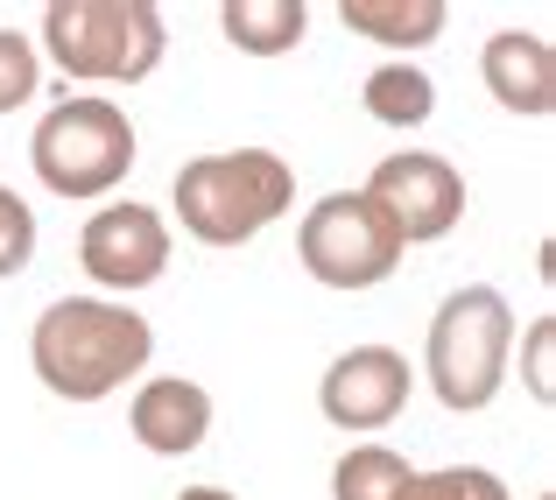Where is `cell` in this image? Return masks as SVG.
Returning a JSON list of instances; mask_svg holds the SVG:
<instances>
[{"instance_id": "obj_3", "label": "cell", "mask_w": 556, "mask_h": 500, "mask_svg": "<svg viewBox=\"0 0 556 500\" xmlns=\"http://www.w3.org/2000/svg\"><path fill=\"white\" fill-rule=\"evenodd\" d=\"M42 50L56 71L92 85H141L169 50V22L155 0H50Z\"/></svg>"}, {"instance_id": "obj_4", "label": "cell", "mask_w": 556, "mask_h": 500, "mask_svg": "<svg viewBox=\"0 0 556 500\" xmlns=\"http://www.w3.org/2000/svg\"><path fill=\"white\" fill-rule=\"evenodd\" d=\"M507 346H515V311H507V297L493 283L444 297V311L430 317V346H422L437 402L458 409V416L486 409L507 380Z\"/></svg>"}, {"instance_id": "obj_10", "label": "cell", "mask_w": 556, "mask_h": 500, "mask_svg": "<svg viewBox=\"0 0 556 500\" xmlns=\"http://www.w3.org/2000/svg\"><path fill=\"white\" fill-rule=\"evenodd\" d=\"M127 430H135V445L155 451V459H190V451L212 437V395L184 374H163L127 402Z\"/></svg>"}, {"instance_id": "obj_5", "label": "cell", "mask_w": 556, "mask_h": 500, "mask_svg": "<svg viewBox=\"0 0 556 500\" xmlns=\"http://www.w3.org/2000/svg\"><path fill=\"white\" fill-rule=\"evenodd\" d=\"M135 121L113 99H56L28 135V163L56 198H106L135 170Z\"/></svg>"}, {"instance_id": "obj_20", "label": "cell", "mask_w": 556, "mask_h": 500, "mask_svg": "<svg viewBox=\"0 0 556 500\" xmlns=\"http://www.w3.org/2000/svg\"><path fill=\"white\" fill-rule=\"evenodd\" d=\"M177 500H232V493H226V487H184Z\"/></svg>"}, {"instance_id": "obj_1", "label": "cell", "mask_w": 556, "mask_h": 500, "mask_svg": "<svg viewBox=\"0 0 556 500\" xmlns=\"http://www.w3.org/2000/svg\"><path fill=\"white\" fill-rule=\"evenodd\" d=\"M149 352H155V325L135 303H106V297H64L28 332L36 380L64 402H106L113 388H127L149 366Z\"/></svg>"}, {"instance_id": "obj_21", "label": "cell", "mask_w": 556, "mask_h": 500, "mask_svg": "<svg viewBox=\"0 0 556 500\" xmlns=\"http://www.w3.org/2000/svg\"><path fill=\"white\" fill-rule=\"evenodd\" d=\"M543 500H549V493H543Z\"/></svg>"}, {"instance_id": "obj_18", "label": "cell", "mask_w": 556, "mask_h": 500, "mask_svg": "<svg viewBox=\"0 0 556 500\" xmlns=\"http://www.w3.org/2000/svg\"><path fill=\"white\" fill-rule=\"evenodd\" d=\"M28 261H36V212L14 190H0V283H14Z\"/></svg>"}, {"instance_id": "obj_11", "label": "cell", "mask_w": 556, "mask_h": 500, "mask_svg": "<svg viewBox=\"0 0 556 500\" xmlns=\"http://www.w3.org/2000/svg\"><path fill=\"white\" fill-rule=\"evenodd\" d=\"M479 78H486V92L501 99L507 113H521V121H543L556 107V50L543 36H529V28H501V36H486V50H479Z\"/></svg>"}, {"instance_id": "obj_15", "label": "cell", "mask_w": 556, "mask_h": 500, "mask_svg": "<svg viewBox=\"0 0 556 500\" xmlns=\"http://www.w3.org/2000/svg\"><path fill=\"white\" fill-rule=\"evenodd\" d=\"M416 465L388 445H353L339 465H331V500H402Z\"/></svg>"}, {"instance_id": "obj_14", "label": "cell", "mask_w": 556, "mask_h": 500, "mask_svg": "<svg viewBox=\"0 0 556 500\" xmlns=\"http://www.w3.org/2000/svg\"><path fill=\"white\" fill-rule=\"evenodd\" d=\"M359 107H367L380 127H422L437 113V85H430V71H416L408 57H394V64H374L367 71Z\"/></svg>"}, {"instance_id": "obj_2", "label": "cell", "mask_w": 556, "mask_h": 500, "mask_svg": "<svg viewBox=\"0 0 556 500\" xmlns=\"http://www.w3.org/2000/svg\"><path fill=\"white\" fill-rule=\"evenodd\" d=\"M177 218L204 247H247L296 204V170L275 149H218L177 170Z\"/></svg>"}, {"instance_id": "obj_13", "label": "cell", "mask_w": 556, "mask_h": 500, "mask_svg": "<svg viewBox=\"0 0 556 500\" xmlns=\"http://www.w3.org/2000/svg\"><path fill=\"white\" fill-rule=\"evenodd\" d=\"M218 36L247 57H289L311 36V8L303 0H226L218 8Z\"/></svg>"}, {"instance_id": "obj_17", "label": "cell", "mask_w": 556, "mask_h": 500, "mask_svg": "<svg viewBox=\"0 0 556 500\" xmlns=\"http://www.w3.org/2000/svg\"><path fill=\"white\" fill-rule=\"evenodd\" d=\"M36 85H42V57H36V42H28L22 28H0V113L28 107V99H36Z\"/></svg>"}, {"instance_id": "obj_16", "label": "cell", "mask_w": 556, "mask_h": 500, "mask_svg": "<svg viewBox=\"0 0 556 500\" xmlns=\"http://www.w3.org/2000/svg\"><path fill=\"white\" fill-rule=\"evenodd\" d=\"M402 500H515L501 473L486 465H437V473H416Z\"/></svg>"}, {"instance_id": "obj_12", "label": "cell", "mask_w": 556, "mask_h": 500, "mask_svg": "<svg viewBox=\"0 0 556 500\" xmlns=\"http://www.w3.org/2000/svg\"><path fill=\"white\" fill-rule=\"evenodd\" d=\"M339 22L367 42H388V50H430L451 22V0H339Z\"/></svg>"}, {"instance_id": "obj_8", "label": "cell", "mask_w": 556, "mask_h": 500, "mask_svg": "<svg viewBox=\"0 0 556 500\" xmlns=\"http://www.w3.org/2000/svg\"><path fill=\"white\" fill-rule=\"evenodd\" d=\"M78 261H85V275H92L99 289L135 297V289H149L155 275L169 268V218L155 212V204H141V198L99 204V212L85 218V233H78Z\"/></svg>"}, {"instance_id": "obj_19", "label": "cell", "mask_w": 556, "mask_h": 500, "mask_svg": "<svg viewBox=\"0 0 556 500\" xmlns=\"http://www.w3.org/2000/svg\"><path fill=\"white\" fill-rule=\"evenodd\" d=\"M549 346H556V317H535L529 325V388H535V402H556V380H549Z\"/></svg>"}, {"instance_id": "obj_6", "label": "cell", "mask_w": 556, "mask_h": 500, "mask_svg": "<svg viewBox=\"0 0 556 500\" xmlns=\"http://www.w3.org/2000/svg\"><path fill=\"white\" fill-rule=\"evenodd\" d=\"M296 254H303V268H311V283L345 289V297L388 283V275L402 268V240H394V226L380 218V204L367 190H331V198H317L296 226Z\"/></svg>"}, {"instance_id": "obj_9", "label": "cell", "mask_w": 556, "mask_h": 500, "mask_svg": "<svg viewBox=\"0 0 556 500\" xmlns=\"http://www.w3.org/2000/svg\"><path fill=\"white\" fill-rule=\"evenodd\" d=\"M408 360L394 346H353L339 352V360L325 366V380H317V409H325V423H339V430H388L394 416L408 409Z\"/></svg>"}, {"instance_id": "obj_7", "label": "cell", "mask_w": 556, "mask_h": 500, "mask_svg": "<svg viewBox=\"0 0 556 500\" xmlns=\"http://www.w3.org/2000/svg\"><path fill=\"white\" fill-rule=\"evenodd\" d=\"M367 198L394 226V240L422 247V240H444V233L465 218V176L451 170L444 155H430V149H394V155L374 163Z\"/></svg>"}]
</instances>
